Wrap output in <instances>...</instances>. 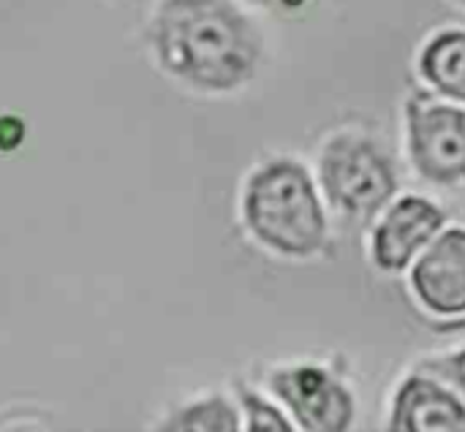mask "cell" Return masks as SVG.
Masks as SVG:
<instances>
[{
    "instance_id": "12",
    "label": "cell",
    "mask_w": 465,
    "mask_h": 432,
    "mask_svg": "<svg viewBox=\"0 0 465 432\" xmlns=\"http://www.w3.org/2000/svg\"><path fill=\"white\" fill-rule=\"evenodd\" d=\"M422 370L441 376L444 381H450V384L465 398V349L463 351L450 354V357H441V359L422 362Z\"/></svg>"
},
{
    "instance_id": "15",
    "label": "cell",
    "mask_w": 465,
    "mask_h": 432,
    "mask_svg": "<svg viewBox=\"0 0 465 432\" xmlns=\"http://www.w3.org/2000/svg\"><path fill=\"white\" fill-rule=\"evenodd\" d=\"M433 329H439V332H455V329H465V316H463V319H458V321H447V324H436Z\"/></svg>"
},
{
    "instance_id": "4",
    "label": "cell",
    "mask_w": 465,
    "mask_h": 432,
    "mask_svg": "<svg viewBox=\"0 0 465 432\" xmlns=\"http://www.w3.org/2000/svg\"><path fill=\"white\" fill-rule=\"evenodd\" d=\"M409 158L420 177L433 185L465 182V109L436 103L414 90L406 101Z\"/></svg>"
},
{
    "instance_id": "7",
    "label": "cell",
    "mask_w": 465,
    "mask_h": 432,
    "mask_svg": "<svg viewBox=\"0 0 465 432\" xmlns=\"http://www.w3.org/2000/svg\"><path fill=\"white\" fill-rule=\"evenodd\" d=\"M411 289L420 305L436 316L465 313V231L450 229L433 237L411 270Z\"/></svg>"
},
{
    "instance_id": "14",
    "label": "cell",
    "mask_w": 465,
    "mask_h": 432,
    "mask_svg": "<svg viewBox=\"0 0 465 432\" xmlns=\"http://www.w3.org/2000/svg\"><path fill=\"white\" fill-rule=\"evenodd\" d=\"M262 3H267V5H275V8H289V11H294V8H300L305 0H262Z\"/></svg>"
},
{
    "instance_id": "1",
    "label": "cell",
    "mask_w": 465,
    "mask_h": 432,
    "mask_svg": "<svg viewBox=\"0 0 465 432\" xmlns=\"http://www.w3.org/2000/svg\"><path fill=\"white\" fill-rule=\"evenodd\" d=\"M161 65L210 93L245 84L262 60V33L232 0H163L153 19Z\"/></svg>"
},
{
    "instance_id": "8",
    "label": "cell",
    "mask_w": 465,
    "mask_h": 432,
    "mask_svg": "<svg viewBox=\"0 0 465 432\" xmlns=\"http://www.w3.org/2000/svg\"><path fill=\"white\" fill-rule=\"evenodd\" d=\"M392 432H465V403L428 376H409L392 403Z\"/></svg>"
},
{
    "instance_id": "3",
    "label": "cell",
    "mask_w": 465,
    "mask_h": 432,
    "mask_svg": "<svg viewBox=\"0 0 465 432\" xmlns=\"http://www.w3.org/2000/svg\"><path fill=\"white\" fill-rule=\"evenodd\" d=\"M319 180L332 207L365 223H371L398 193V177L390 158L360 133H338L324 144Z\"/></svg>"
},
{
    "instance_id": "9",
    "label": "cell",
    "mask_w": 465,
    "mask_h": 432,
    "mask_svg": "<svg viewBox=\"0 0 465 432\" xmlns=\"http://www.w3.org/2000/svg\"><path fill=\"white\" fill-rule=\"evenodd\" d=\"M420 74L441 95L465 103V27L439 30L422 46Z\"/></svg>"
},
{
    "instance_id": "6",
    "label": "cell",
    "mask_w": 465,
    "mask_h": 432,
    "mask_svg": "<svg viewBox=\"0 0 465 432\" xmlns=\"http://www.w3.org/2000/svg\"><path fill=\"white\" fill-rule=\"evenodd\" d=\"M447 212L422 196L395 201L373 231V261L381 272H403L444 229Z\"/></svg>"
},
{
    "instance_id": "13",
    "label": "cell",
    "mask_w": 465,
    "mask_h": 432,
    "mask_svg": "<svg viewBox=\"0 0 465 432\" xmlns=\"http://www.w3.org/2000/svg\"><path fill=\"white\" fill-rule=\"evenodd\" d=\"M22 139H25L22 120L19 117H11V114L0 117V150H14V147L22 144Z\"/></svg>"
},
{
    "instance_id": "16",
    "label": "cell",
    "mask_w": 465,
    "mask_h": 432,
    "mask_svg": "<svg viewBox=\"0 0 465 432\" xmlns=\"http://www.w3.org/2000/svg\"><path fill=\"white\" fill-rule=\"evenodd\" d=\"M458 3H460V5H463V8H465V0H458Z\"/></svg>"
},
{
    "instance_id": "5",
    "label": "cell",
    "mask_w": 465,
    "mask_h": 432,
    "mask_svg": "<svg viewBox=\"0 0 465 432\" xmlns=\"http://www.w3.org/2000/svg\"><path fill=\"white\" fill-rule=\"evenodd\" d=\"M270 389L302 430L346 432L354 422L357 408L351 392L322 368L300 365L275 370L270 376Z\"/></svg>"
},
{
    "instance_id": "11",
    "label": "cell",
    "mask_w": 465,
    "mask_h": 432,
    "mask_svg": "<svg viewBox=\"0 0 465 432\" xmlns=\"http://www.w3.org/2000/svg\"><path fill=\"white\" fill-rule=\"evenodd\" d=\"M240 403L248 419V430L251 432H292L294 425L286 419L283 411H278L272 403H267L264 398H259L256 392L240 387Z\"/></svg>"
},
{
    "instance_id": "2",
    "label": "cell",
    "mask_w": 465,
    "mask_h": 432,
    "mask_svg": "<svg viewBox=\"0 0 465 432\" xmlns=\"http://www.w3.org/2000/svg\"><path fill=\"white\" fill-rule=\"evenodd\" d=\"M242 218L264 248L289 259L316 256L327 245V215L316 182L292 158H275L251 174Z\"/></svg>"
},
{
    "instance_id": "10",
    "label": "cell",
    "mask_w": 465,
    "mask_h": 432,
    "mask_svg": "<svg viewBox=\"0 0 465 432\" xmlns=\"http://www.w3.org/2000/svg\"><path fill=\"white\" fill-rule=\"evenodd\" d=\"M166 430L177 432H237L240 430V414L232 408L229 400L221 395H213L207 400H199L188 408H183Z\"/></svg>"
}]
</instances>
